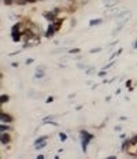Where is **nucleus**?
<instances>
[{
  "instance_id": "1",
  "label": "nucleus",
  "mask_w": 137,
  "mask_h": 159,
  "mask_svg": "<svg viewBox=\"0 0 137 159\" xmlns=\"http://www.w3.org/2000/svg\"><path fill=\"white\" fill-rule=\"evenodd\" d=\"M80 139H81L82 151L86 152V147H88V144L91 143V140L93 139V136H92L89 132H86V130H80Z\"/></svg>"
},
{
  "instance_id": "2",
  "label": "nucleus",
  "mask_w": 137,
  "mask_h": 159,
  "mask_svg": "<svg viewBox=\"0 0 137 159\" xmlns=\"http://www.w3.org/2000/svg\"><path fill=\"white\" fill-rule=\"evenodd\" d=\"M40 44V37L39 34H34L32 39H29L25 44H23V48H28V47H34V46H39Z\"/></svg>"
},
{
  "instance_id": "3",
  "label": "nucleus",
  "mask_w": 137,
  "mask_h": 159,
  "mask_svg": "<svg viewBox=\"0 0 137 159\" xmlns=\"http://www.w3.org/2000/svg\"><path fill=\"white\" fill-rule=\"evenodd\" d=\"M47 139H48L47 136L39 137V139H37L36 141H34V148H36V149H41V148H44V147H45V143H47Z\"/></svg>"
},
{
  "instance_id": "4",
  "label": "nucleus",
  "mask_w": 137,
  "mask_h": 159,
  "mask_svg": "<svg viewBox=\"0 0 137 159\" xmlns=\"http://www.w3.org/2000/svg\"><path fill=\"white\" fill-rule=\"evenodd\" d=\"M0 119H1V122H4V123H10V122H13L14 121V118L11 117L8 113H0Z\"/></svg>"
},
{
  "instance_id": "5",
  "label": "nucleus",
  "mask_w": 137,
  "mask_h": 159,
  "mask_svg": "<svg viewBox=\"0 0 137 159\" xmlns=\"http://www.w3.org/2000/svg\"><path fill=\"white\" fill-rule=\"evenodd\" d=\"M0 141H1V144H8L11 141V134L10 133H6V132H1Z\"/></svg>"
},
{
  "instance_id": "6",
  "label": "nucleus",
  "mask_w": 137,
  "mask_h": 159,
  "mask_svg": "<svg viewBox=\"0 0 137 159\" xmlns=\"http://www.w3.org/2000/svg\"><path fill=\"white\" fill-rule=\"evenodd\" d=\"M56 33V30H55V26H54V23H51V25L48 26V29H47V32H45V37L47 39H51V37L54 36Z\"/></svg>"
},
{
  "instance_id": "7",
  "label": "nucleus",
  "mask_w": 137,
  "mask_h": 159,
  "mask_svg": "<svg viewBox=\"0 0 137 159\" xmlns=\"http://www.w3.org/2000/svg\"><path fill=\"white\" fill-rule=\"evenodd\" d=\"M22 37V32H13L11 33V39H13L14 43H18Z\"/></svg>"
},
{
  "instance_id": "8",
  "label": "nucleus",
  "mask_w": 137,
  "mask_h": 159,
  "mask_svg": "<svg viewBox=\"0 0 137 159\" xmlns=\"http://www.w3.org/2000/svg\"><path fill=\"white\" fill-rule=\"evenodd\" d=\"M63 18H59V19H56V21H54V26H55V30L56 32H59V30H60V28H62V25H63Z\"/></svg>"
},
{
  "instance_id": "9",
  "label": "nucleus",
  "mask_w": 137,
  "mask_h": 159,
  "mask_svg": "<svg viewBox=\"0 0 137 159\" xmlns=\"http://www.w3.org/2000/svg\"><path fill=\"white\" fill-rule=\"evenodd\" d=\"M106 3V6H108V7H111V6H117V3L119 1V0H103Z\"/></svg>"
},
{
  "instance_id": "10",
  "label": "nucleus",
  "mask_w": 137,
  "mask_h": 159,
  "mask_svg": "<svg viewBox=\"0 0 137 159\" xmlns=\"http://www.w3.org/2000/svg\"><path fill=\"white\" fill-rule=\"evenodd\" d=\"M42 75H44V69H42V67H39V69H37L36 75H34V77H36V78H41Z\"/></svg>"
},
{
  "instance_id": "11",
  "label": "nucleus",
  "mask_w": 137,
  "mask_h": 159,
  "mask_svg": "<svg viewBox=\"0 0 137 159\" xmlns=\"http://www.w3.org/2000/svg\"><path fill=\"white\" fill-rule=\"evenodd\" d=\"M8 100H10V98H8L7 95H1V98H0V102H1V104L8 103Z\"/></svg>"
},
{
  "instance_id": "12",
  "label": "nucleus",
  "mask_w": 137,
  "mask_h": 159,
  "mask_svg": "<svg viewBox=\"0 0 137 159\" xmlns=\"http://www.w3.org/2000/svg\"><path fill=\"white\" fill-rule=\"evenodd\" d=\"M21 26H22L21 23H15V25L13 26V29H11V33L13 32H21Z\"/></svg>"
},
{
  "instance_id": "13",
  "label": "nucleus",
  "mask_w": 137,
  "mask_h": 159,
  "mask_svg": "<svg viewBox=\"0 0 137 159\" xmlns=\"http://www.w3.org/2000/svg\"><path fill=\"white\" fill-rule=\"evenodd\" d=\"M101 23V19H93L89 22V26H95V25H100Z\"/></svg>"
},
{
  "instance_id": "14",
  "label": "nucleus",
  "mask_w": 137,
  "mask_h": 159,
  "mask_svg": "<svg viewBox=\"0 0 137 159\" xmlns=\"http://www.w3.org/2000/svg\"><path fill=\"white\" fill-rule=\"evenodd\" d=\"M8 129H10V128L7 126V125H3V122H1V126H0V130H1V132H7Z\"/></svg>"
},
{
  "instance_id": "15",
  "label": "nucleus",
  "mask_w": 137,
  "mask_h": 159,
  "mask_svg": "<svg viewBox=\"0 0 137 159\" xmlns=\"http://www.w3.org/2000/svg\"><path fill=\"white\" fill-rule=\"evenodd\" d=\"M59 137H60V140H62V141H66V140H67L66 133H59Z\"/></svg>"
},
{
  "instance_id": "16",
  "label": "nucleus",
  "mask_w": 137,
  "mask_h": 159,
  "mask_svg": "<svg viewBox=\"0 0 137 159\" xmlns=\"http://www.w3.org/2000/svg\"><path fill=\"white\" fill-rule=\"evenodd\" d=\"M130 141H132V143H134V144L137 143V134H136V136H133V137H132V139H130Z\"/></svg>"
},
{
  "instance_id": "17",
  "label": "nucleus",
  "mask_w": 137,
  "mask_h": 159,
  "mask_svg": "<svg viewBox=\"0 0 137 159\" xmlns=\"http://www.w3.org/2000/svg\"><path fill=\"white\" fill-rule=\"evenodd\" d=\"M77 52H80V48H75V49H71V51H70V54H77Z\"/></svg>"
},
{
  "instance_id": "18",
  "label": "nucleus",
  "mask_w": 137,
  "mask_h": 159,
  "mask_svg": "<svg viewBox=\"0 0 137 159\" xmlns=\"http://www.w3.org/2000/svg\"><path fill=\"white\" fill-rule=\"evenodd\" d=\"M100 51V48H95V49H92L91 51V54H95V52H99Z\"/></svg>"
},
{
  "instance_id": "19",
  "label": "nucleus",
  "mask_w": 137,
  "mask_h": 159,
  "mask_svg": "<svg viewBox=\"0 0 137 159\" xmlns=\"http://www.w3.org/2000/svg\"><path fill=\"white\" fill-rule=\"evenodd\" d=\"M28 3H34V1H36V0H26Z\"/></svg>"
},
{
  "instance_id": "20",
  "label": "nucleus",
  "mask_w": 137,
  "mask_h": 159,
  "mask_svg": "<svg viewBox=\"0 0 137 159\" xmlns=\"http://www.w3.org/2000/svg\"><path fill=\"white\" fill-rule=\"evenodd\" d=\"M134 48H137V41H136V43H134Z\"/></svg>"
},
{
  "instance_id": "21",
  "label": "nucleus",
  "mask_w": 137,
  "mask_h": 159,
  "mask_svg": "<svg viewBox=\"0 0 137 159\" xmlns=\"http://www.w3.org/2000/svg\"><path fill=\"white\" fill-rule=\"evenodd\" d=\"M68 1H75V0H68Z\"/></svg>"
}]
</instances>
